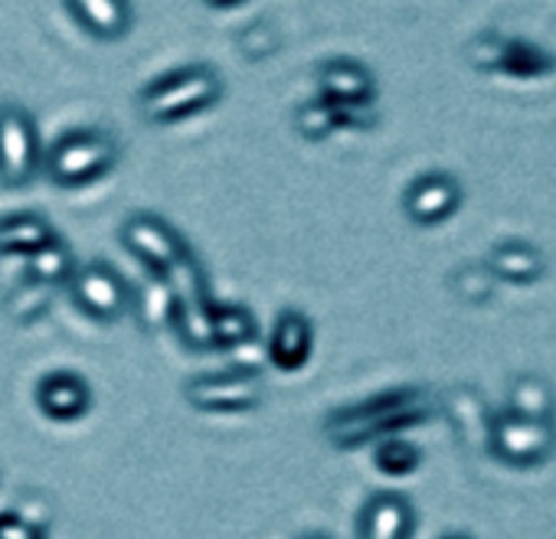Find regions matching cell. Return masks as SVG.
Wrapping results in <instances>:
<instances>
[{"mask_svg": "<svg viewBox=\"0 0 556 539\" xmlns=\"http://www.w3.org/2000/svg\"><path fill=\"white\" fill-rule=\"evenodd\" d=\"M40 288H50V285L34 282V279H27L24 285H17V288L11 292V298H8V311H11L17 321H37L40 315H47L50 298H37V301H34V295H37Z\"/></svg>", "mask_w": 556, "mask_h": 539, "instance_id": "26", "label": "cell"}, {"mask_svg": "<svg viewBox=\"0 0 556 539\" xmlns=\"http://www.w3.org/2000/svg\"><path fill=\"white\" fill-rule=\"evenodd\" d=\"M184 399L200 412H249L262 402V380L249 367L210 373L190 380L184 386Z\"/></svg>", "mask_w": 556, "mask_h": 539, "instance_id": "9", "label": "cell"}, {"mask_svg": "<svg viewBox=\"0 0 556 539\" xmlns=\"http://www.w3.org/2000/svg\"><path fill=\"white\" fill-rule=\"evenodd\" d=\"M53 235H56V229L40 213L0 216V255H30Z\"/></svg>", "mask_w": 556, "mask_h": 539, "instance_id": "18", "label": "cell"}, {"mask_svg": "<svg viewBox=\"0 0 556 539\" xmlns=\"http://www.w3.org/2000/svg\"><path fill=\"white\" fill-rule=\"evenodd\" d=\"M465 193H462V183L458 177H452L448 170H429V174H419L416 180H409L406 193H403V213L422 226V229H432V226H442L445 219H452L462 206Z\"/></svg>", "mask_w": 556, "mask_h": 539, "instance_id": "10", "label": "cell"}, {"mask_svg": "<svg viewBox=\"0 0 556 539\" xmlns=\"http://www.w3.org/2000/svg\"><path fill=\"white\" fill-rule=\"evenodd\" d=\"M439 409L445 422L452 425L455 438L468 451H488V435H491V406L475 386H452L442 399Z\"/></svg>", "mask_w": 556, "mask_h": 539, "instance_id": "11", "label": "cell"}, {"mask_svg": "<svg viewBox=\"0 0 556 539\" xmlns=\"http://www.w3.org/2000/svg\"><path fill=\"white\" fill-rule=\"evenodd\" d=\"M43 161L56 187H89L115 167L118 144L99 128H76L56 138Z\"/></svg>", "mask_w": 556, "mask_h": 539, "instance_id": "3", "label": "cell"}, {"mask_svg": "<svg viewBox=\"0 0 556 539\" xmlns=\"http://www.w3.org/2000/svg\"><path fill=\"white\" fill-rule=\"evenodd\" d=\"M122 245L154 275H164L190 255L180 232L154 213H135L122 222Z\"/></svg>", "mask_w": 556, "mask_h": 539, "instance_id": "8", "label": "cell"}, {"mask_svg": "<svg viewBox=\"0 0 556 539\" xmlns=\"http://www.w3.org/2000/svg\"><path fill=\"white\" fill-rule=\"evenodd\" d=\"M206 8H216V11H229V8H239L245 0H203Z\"/></svg>", "mask_w": 556, "mask_h": 539, "instance_id": "28", "label": "cell"}, {"mask_svg": "<svg viewBox=\"0 0 556 539\" xmlns=\"http://www.w3.org/2000/svg\"><path fill=\"white\" fill-rule=\"evenodd\" d=\"M439 539H475L471 532H462V529H452V532H442Z\"/></svg>", "mask_w": 556, "mask_h": 539, "instance_id": "29", "label": "cell"}, {"mask_svg": "<svg viewBox=\"0 0 556 539\" xmlns=\"http://www.w3.org/2000/svg\"><path fill=\"white\" fill-rule=\"evenodd\" d=\"M213 321V347L216 350H236L249 347L258 334L255 315L245 305H229V301H213L210 308Z\"/></svg>", "mask_w": 556, "mask_h": 539, "instance_id": "20", "label": "cell"}, {"mask_svg": "<svg viewBox=\"0 0 556 539\" xmlns=\"http://www.w3.org/2000/svg\"><path fill=\"white\" fill-rule=\"evenodd\" d=\"M73 301L96 321H118L122 315L131 311V288L128 282L105 261H86L76 265L73 279L66 282Z\"/></svg>", "mask_w": 556, "mask_h": 539, "instance_id": "7", "label": "cell"}, {"mask_svg": "<svg viewBox=\"0 0 556 539\" xmlns=\"http://www.w3.org/2000/svg\"><path fill=\"white\" fill-rule=\"evenodd\" d=\"M76 24L96 40L115 43L131 30V4L128 0H63Z\"/></svg>", "mask_w": 556, "mask_h": 539, "instance_id": "17", "label": "cell"}, {"mask_svg": "<svg viewBox=\"0 0 556 539\" xmlns=\"http://www.w3.org/2000/svg\"><path fill=\"white\" fill-rule=\"evenodd\" d=\"M295 131L302 134V138H308V141H325V138H331L334 131H341L344 128V108H338V105H331L328 99H315V102H302L299 108H295Z\"/></svg>", "mask_w": 556, "mask_h": 539, "instance_id": "23", "label": "cell"}, {"mask_svg": "<svg viewBox=\"0 0 556 539\" xmlns=\"http://www.w3.org/2000/svg\"><path fill=\"white\" fill-rule=\"evenodd\" d=\"M484 454L507 467H540L556 454V419H527L510 409L494 412Z\"/></svg>", "mask_w": 556, "mask_h": 539, "instance_id": "4", "label": "cell"}, {"mask_svg": "<svg viewBox=\"0 0 556 539\" xmlns=\"http://www.w3.org/2000/svg\"><path fill=\"white\" fill-rule=\"evenodd\" d=\"M452 285H455V295L465 301V305H484V301H491V295H494V275L488 272V265L481 261V265H465V268H458L455 272V279H452Z\"/></svg>", "mask_w": 556, "mask_h": 539, "instance_id": "25", "label": "cell"}, {"mask_svg": "<svg viewBox=\"0 0 556 539\" xmlns=\"http://www.w3.org/2000/svg\"><path fill=\"white\" fill-rule=\"evenodd\" d=\"M468 63L481 73H504L514 79H540L549 76L556 69V60L523 40V37H497V34H481L471 47H468Z\"/></svg>", "mask_w": 556, "mask_h": 539, "instance_id": "6", "label": "cell"}, {"mask_svg": "<svg viewBox=\"0 0 556 539\" xmlns=\"http://www.w3.org/2000/svg\"><path fill=\"white\" fill-rule=\"evenodd\" d=\"M37 406L47 419H56V422H73V419H83L92 406V389L89 383L79 376V373H70V370H56V373H47L37 386Z\"/></svg>", "mask_w": 556, "mask_h": 539, "instance_id": "16", "label": "cell"}, {"mask_svg": "<svg viewBox=\"0 0 556 539\" xmlns=\"http://www.w3.org/2000/svg\"><path fill=\"white\" fill-rule=\"evenodd\" d=\"M484 265L494 275V282H507V285H533L546 275V255L527 239H501L488 252Z\"/></svg>", "mask_w": 556, "mask_h": 539, "instance_id": "15", "label": "cell"}, {"mask_svg": "<svg viewBox=\"0 0 556 539\" xmlns=\"http://www.w3.org/2000/svg\"><path fill=\"white\" fill-rule=\"evenodd\" d=\"M507 409L527 419H556V389L540 373H520L510 380Z\"/></svg>", "mask_w": 556, "mask_h": 539, "instance_id": "19", "label": "cell"}, {"mask_svg": "<svg viewBox=\"0 0 556 539\" xmlns=\"http://www.w3.org/2000/svg\"><path fill=\"white\" fill-rule=\"evenodd\" d=\"M219 95H223V79L216 69L187 66V69H177V73L154 79L141 92L138 105L151 125H177L190 115L213 108L219 102Z\"/></svg>", "mask_w": 556, "mask_h": 539, "instance_id": "2", "label": "cell"}, {"mask_svg": "<svg viewBox=\"0 0 556 539\" xmlns=\"http://www.w3.org/2000/svg\"><path fill=\"white\" fill-rule=\"evenodd\" d=\"M302 539H328V536H318V532H312V536H302Z\"/></svg>", "mask_w": 556, "mask_h": 539, "instance_id": "30", "label": "cell"}, {"mask_svg": "<svg viewBox=\"0 0 556 539\" xmlns=\"http://www.w3.org/2000/svg\"><path fill=\"white\" fill-rule=\"evenodd\" d=\"M416 532V510L403 493H374L357 523L361 539H413Z\"/></svg>", "mask_w": 556, "mask_h": 539, "instance_id": "14", "label": "cell"}, {"mask_svg": "<svg viewBox=\"0 0 556 539\" xmlns=\"http://www.w3.org/2000/svg\"><path fill=\"white\" fill-rule=\"evenodd\" d=\"M318 95L338 108H364L377 99V79L364 63L338 56L318 66Z\"/></svg>", "mask_w": 556, "mask_h": 539, "instance_id": "12", "label": "cell"}, {"mask_svg": "<svg viewBox=\"0 0 556 539\" xmlns=\"http://www.w3.org/2000/svg\"><path fill=\"white\" fill-rule=\"evenodd\" d=\"M439 399L422 386H400L364 399L357 406L338 409L325 419L321 432L334 448H357L367 441H380L387 435H400L403 428L422 425L435 415Z\"/></svg>", "mask_w": 556, "mask_h": 539, "instance_id": "1", "label": "cell"}, {"mask_svg": "<svg viewBox=\"0 0 556 539\" xmlns=\"http://www.w3.org/2000/svg\"><path fill=\"white\" fill-rule=\"evenodd\" d=\"M131 308H135V315L141 318L144 328H161V324H170L174 295H170L167 282H164L161 275H154V282L144 285L138 295L131 292Z\"/></svg>", "mask_w": 556, "mask_h": 539, "instance_id": "24", "label": "cell"}, {"mask_svg": "<svg viewBox=\"0 0 556 539\" xmlns=\"http://www.w3.org/2000/svg\"><path fill=\"white\" fill-rule=\"evenodd\" d=\"M0 539H47V529L30 523L21 510L0 513Z\"/></svg>", "mask_w": 556, "mask_h": 539, "instance_id": "27", "label": "cell"}, {"mask_svg": "<svg viewBox=\"0 0 556 539\" xmlns=\"http://www.w3.org/2000/svg\"><path fill=\"white\" fill-rule=\"evenodd\" d=\"M374 464L380 474L387 477H409L419 471L422 464V448L409 438H400V435H387L377 441L374 448Z\"/></svg>", "mask_w": 556, "mask_h": 539, "instance_id": "22", "label": "cell"}, {"mask_svg": "<svg viewBox=\"0 0 556 539\" xmlns=\"http://www.w3.org/2000/svg\"><path fill=\"white\" fill-rule=\"evenodd\" d=\"M40 134L27 108L17 102L0 105V183L21 190L40 170Z\"/></svg>", "mask_w": 556, "mask_h": 539, "instance_id": "5", "label": "cell"}, {"mask_svg": "<svg viewBox=\"0 0 556 539\" xmlns=\"http://www.w3.org/2000/svg\"><path fill=\"white\" fill-rule=\"evenodd\" d=\"M76 265H79V261H76L73 248H70L60 235H53L50 242H43L37 252L27 255V279L56 288V285H66V282L73 279Z\"/></svg>", "mask_w": 556, "mask_h": 539, "instance_id": "21", "label": "cell"}, {"mask_svg": "<svg viewBox=\"0 0 556 539\" xmlns=\"http://www.w3.org/2000/svg\"><path fill=\"white\" fill-rule=\"evenodd\" d=\"M315 350V324L308 321L305 311L289 308L278 315L271 334H268V363L282 373H295L308 363Z\"/></svg>", "mask_w": 556, "mask_h": 539, "instance_id": "13", "label": "cell"}]
</instances>
